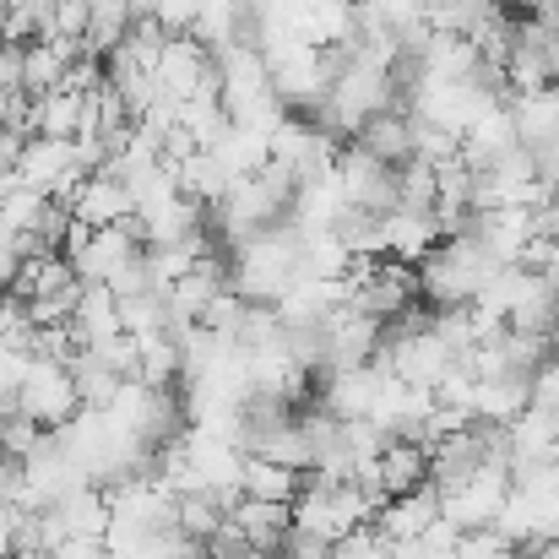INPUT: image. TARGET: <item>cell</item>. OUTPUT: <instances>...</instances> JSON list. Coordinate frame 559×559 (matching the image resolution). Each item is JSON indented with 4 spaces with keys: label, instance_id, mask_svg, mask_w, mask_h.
Here are the masks:
<instances>
[{
    "label": "cell",
    "instance_id": "obj_1",
    "mask_svg": "<svg viewBox=\"0 0 559 559\" xmlns=\"http://www.w3.org/2000/svg\"><path fill=\"white\" fill-rule=\"evenodd\" d=\"M506 272V261L478 239V234H445L424 261H418V299L429 310H467L478 294Z\"/></svg>",
    "mask_w": 559,
    "mask_h": 559
},
{
    "label": "cell",
    "instance_id": "obj_2",
    "mask_svg": "<svg viewBox=\"0 0 559 559\" xmlns=\"http://www.w3.org/2000/svg\"><path fill=\"white\" fill-rule=\"evenodd\" d=\"M380 506L385 500L374 489H365V484H337V478H316L310 473L305 489H299V500H294V522L310 527V533H321L326 544H343V538L374 527Z\"/></svg>",
    "mask_w": 559,
    "mask_h": 559
},
{
    "label": "cell",
    "instance_id": "obj_3",
    "mask_svg": "<svg viewBox=\"0 0 559 559\" xmlns=\"http://www.w3.org/2000/svg\"><path fill=\"white\" fill-rule=\"evenodd\" d=\"M511 489H516L511 462H495V467H484L473 484L440 495V516H445L456 533H495V527H500V511H506V500H511Z\"/></svg>",
    "mask_w": 559,
    "mask_h": 559
},
{
    "label": "cell",
    "instance_id": "obj_4",
    "mask_svg": "<svg viewBox=\"0 0 559 559\" xmlns=\"http://www.w3.org/2000/svg\"><path fill=\"white\" fill-rule=\"evenodd\" d=\"M22 418H33L38 429H66L71 418H82V396L66 359H33L22 380Z\"/></svg>",
    "mask_w": 559,
    "mask_h": 559
},
{
    "label": "cell",
    "instance_id": "obj_5",
    "mask_svg": "<svg viewBox=\"0 0 559 559\" xmlns=\"http://www.w3.org/2000/svg\"><path fill=\"white\" fill-rule=\"evenodd\" d=\"M337 195L359 212H374V217H391L402 206V175L391 164H380L359 147H343L337 158Z\"/></svg>",
    "mask_w": 559,
    "mask_h": 559
},
{
    "label": "cell",
    "instance_id": "obj_6",
    "mask_svg": "<svg viewBox=\"0 0 559 559\" xmlns=\"http://www.w3.org/2000/svg\"><path fill=\"white\" fill-rule=\"evenodd\" d=\"M435 484V462H429V445L418 440H391L374 462V473L365 478V489H374L380 500H402L413 489H429Z\"/></svg>",
    "mask_w": 559,
    "mask_h": 559
},
{
    "label": "cell",
    "instance_id": "obj_7",
    "mask_svg": "<svg viewBox=\"0 0 559 559\" xmlns=\"http://www.w3.org/2000/svg\"><path fill=\"white\" fill-rule=\"evenodd\" d=\"M71 212H76L82 228H115V223L136 217V201H131L126 180H115V175H87V180L76 186V195H71Z\"/></svg>",
    "mask_w": 559,
    "mask_h": 559
},
{
    "label": "cell",
    "instance_id": "obj_8",
    "mask_svg": "<svg viewBox=\"0 0 559 559\" xmlns=\"http://www.w3.org/2000/svg\"><path fill=\"white\" fill-rule=\"evenodd\" d=\"M435 522H440V489L429 484V489H413V495H402V500H385L380 516H374V533H380L385 544H413V538H424Z\"/></svg>",
    "mask_w": 559,
    "mask_h": 559
},
{
    "label": "cell",
    "instance_id": "obj_9",
    "mask_svg": "<svg viewBox=\"0 0 559 559\" xmlns=\"http://www.w3.org/2000/svg\"><path fill=\"white\" fill-rule=\"evenodd\" d=\"M120 332H126V321H120L115 288H109V283H87V288H82V305H76V316H71L76 348H104V343H115Z\"/></svg>",
    "mask_w": 559,
    "mask_h": 559
},
{
    "label": "cell",
    "instance_id": "obj_10",
    "mask_svg": "<svg viewBox=\"0 0 559 559\" xmlns=\"http://www.w3.org/2000/svg\"><path fill=\"white\" fill-rule=\"evenodd\" d=\"M348 147H359V153H370L380 164H391V169H402V164H413L418 158V142H413V115H402V109H385V115H374L370 126L348 142Z\"/></svg>",
    "mask_w": 559,
    "mask_h": 559
},
{
    "label": "cell",
    "instance_id": "obj_11",
    "mask_svg": "<svg viewBox=\"0 0 559 559\" xmlns=\"http://www.w3.org/2000/svg\"><path fill=\"white\" fill-rule=\"evenodd\" d=\"M234 522H239V533H245V544L255 549V555H272L283 549V538H288V527H294V506H272V500H239L234 506Z\"/></svg>",
    "mask_w": 559,
    "mask_h": 559
},
{
    "label": "cell",
    "instance_id": "obj_12",
    "mask_svg": "<svg viewBox=\"0 0 559 559\" xmlns=\"http://www.w3.org/2000/svg\"><path fill=\"white\" fill-rule=\"evenodd\" d=\"M82 109H87V93H44V98H33V120H27V131L33 136H55V142H76V131H82Z\"/></svg>",
    "mask_w": 559,
    "mask_h": 559
},
{
    "label": "cell",
    "instance_id": "obj_13",
    "mask_svg": "<svg viewBox=\"0 0 559 559\" xmlns=\"http://www.w3.org/2000/svg\"><path fill=\"white\" fill-rule=\"evenodd\" d=\"M310 473H294V467H277V462H261L250 456L245 462V500H272V506H294L299 489H305Z\"/></svg>",
    "mask_w": 559,
    "mask_h": 559
},
{
    "label": "cell",
    "instance_id": "obj_14",
    "mask_svg": "<svg viewBox=\"0 0 559 559\" xmlns=\"http://www.w3.org/2000/svg\"><path fill=\"white\" fill-rule=\"evenodd\" d=\"M332 559H391V544L374 533V527H365V533H354V538H343L337 549H332Z\"/></svg>",
    "mask_w": 559,
    "mask_h": 559
},
{
    "label": "cell",
    "instance_id": "obj_15",
    "mask_svg": "<svg viewBox=\"0 0 559 559\" xmlns=\"http://www.w3.org/2000/svg\"><path fill=\"white\" fill-rule=\"evenodd\" d=\"M533 407L549 413V418L559 424V359H549L544 370L533 374Z\"/></svg>",
    "mask_w": 559,
    "mask_h": 559
},
{
    "label": "cell",
    "instance_id": "obj_16",
    "mask_svg": "<svg viewBox=\"0 0 559 559\" xmlns=\"http://www.w3.org/2000/svg\"><path fill=\"white\" fill-rule=\"evenodd\" d=\"M22 76H27V44H0V87L5 93H27Z\"/></svg>",
    "mask_w": 559,
    "mask_h": 559
},
{
    "label": "cell",
    "instance_id": "obj_17",
    "mask_svg": "<svg viewBox=\"0 0 559 559\" xmlns=\"http://www.w3.org/2000/svg\"><path fill=\"white\" fill-rule=\"evenodd\" d=\"M245 549H250V544H245V533H239V522H234V516H228V522L206 538V555H212V559H239Z\"/></svg>",
    "mask_w": 559,
    "mask_h": 559
},
{
    "label": "cell",
    "instance_id": "obj_18",
    "mask_svg": "<svg viewBox=\"0 0 559 559\" xmlns=\"http://www.w3.org/2000/svg\"><path fill=\"white\" fill-rule=\"evenodd\" d=\"M549 359H559V326L549 332Z\"/></svg>",
    "mask_w": 559,
    "mask_h": 559
},
{
    "label": "cell",
    "instance_id": "obj_19",
    "mask_svg": "<svg viewBox=\"0 0 559 559\" xmlns=\"http://www.w3.org/2000/svg\"><path fill=\"white\" fill-rule=\"evenodd\" d=\"M239 559H272V555H255V549H245V555H239Z\"/></svg>",
    "mask_w": 559,
    "mask_h": 559
},
{
    "label": "cell",
    "instance_id": "obj_20",
    "mask_svg": "<svg viewBox=\"0 0 559 559\" xmlns=\"http://www.w3.org/2000/svg\"><path fill=\"white\" fill-rule=\"evenodd\" d=\"M5 559H16V555H5Z\"/></svg>",
    "mask_w": 559,
    "mask_h": 559
}]
</instances>
